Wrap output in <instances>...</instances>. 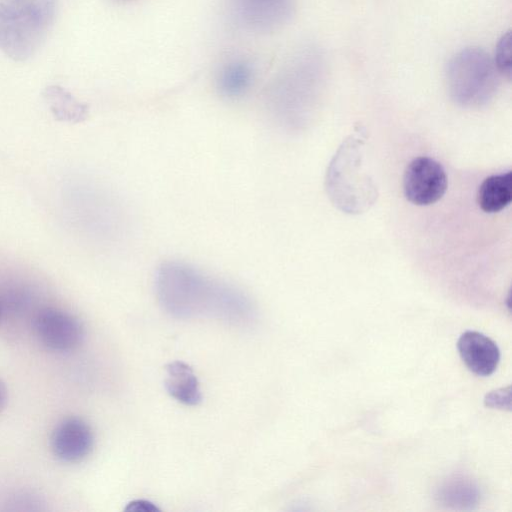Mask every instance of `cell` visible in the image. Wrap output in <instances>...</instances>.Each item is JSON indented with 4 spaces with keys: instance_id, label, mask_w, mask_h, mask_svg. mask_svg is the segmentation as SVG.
Masks as SVG:
<instances>
[{
    "instance_id": "cell-1",
    "label": "cell",
    "mask_w": 512,
    "mask_h": 512,
    "mask_svg": "<svg viewBox=\"0 0 512 512\" xmlns=\"http://www.w3.org/2000/svg\"><path fill=\"white\" fill-rule=\"evenodd\" d=\"M155 287L160 305L175 318L214 317L234 325L255 319V307L244 292L183 262L162 263Z\"/></svg>"
},
{
    "instance_id": "cell-2",
    "label": "cell",
    "mask_w": 512,
    "mask_h": 512,
    "mask_svg": "<svg viewBox=\"0 0 512 512\" xmlns=\"http://www.w3.org/2000/svg\"><path fill=\"white\" fill-rule=\"evenodd\" d=\"M57 0H0V50L26 61L45 42L55 19Z\"/></svg>"
},
{
    "instance_id": "cell-3",
    "label": "cell",
    "mask_w": 512,
    "mask_h": 512,
    "mask_svg": "<svg viewBox=\"0 0 512 512\" xmlns=\"http://www.w3.org/2000/svg\"><path fill=\"white\" fill-rule=\"evenodd\" d=\"M446 81L452 98L462 105H479L495 93L499 72L493 59L479 47H467L448 62Z\"/></svg>"
},
{
    "instance_id": "cell-4",
    "label": "cell",
    "mask_w": 512,
    "mask_h": 512,
    "mask_svg": "<svg viewBox=\"0 0 512 512\" xmlns=\"http://www.w3.org/2000/svg\"><path fill=\"white\" fill-rule=\"evenodd\" d=\"M447 185L443 166L430 157H416L405 169L403 191L406 199L414 205L436 203L445 194Z\"/></svg>"
},
{
    "instance_id": "cell-5",
    "label": "cell",
    "mask_w": 512,
    "mask_h": 512,
    "mask_svg": "<svg viewBox=\"0 0 512 512\" xmlns=\"http://www.w3.org/2000/svg\"><path fill=\"white\" fill-rule=\"evenodd\" d=\"M33 326L39 341L55 352L73 351L81 345L85 337L80 320L58 308L41 309L34 318Z\"/></svg>"
},
{
    "instance_id": "cell-6",
    "label": "cell",
    "mask_w": 512,
    "mask_h": 512,
    "mask_svg": "<svg viewBox=\"0 0 512 512\" xmlns=\"http://www.w3.org/2000/svg\"><path fill=\"white\" fill-rule=\"evenodd\" d=\"M94 435L89 424L78 417L61 420L53 429L50 447L53 455L64 463H78L92 451Z\"/></svg>"
},
{
    "instance_id": "cell-7",
    "label": "cell",
    "mask_w": 512,
    "mask_h": 512,
    "mask_svg": "<svg viewBox=\"0 0 512 512\" xmlns=\"http://www.w3.org/2000/svg\"><path fill=\"white\" fill-rule=\"evenodd\" d=\"M457 349L467 368L478 376H489L500 361V350L488 336L466 331L458 339Z\"/></svg>"
},
{
    "instance_id": "cell-8",
    "label": "cell",
    "mask_w": 512,
    "mask_h": 512,
    "mask_svg": "<svg viewBox=\"0 0 512 512\" xmlns=\"http://www.w3.org/2000/svg\"><path fill=\"white\" fill-rule=\"evenodd\" d=\"M242 17L251 25L275 27L291 14L292 0H236Z\"/></svg>"
},
{
    "instance_id": "cell-9",
    "label": "cell",
    "mask_w": 512,
    "mask_h": 512,
    "mask_svg": "<svg viewBox=\"0 0 512 512\" xmlns=\"http://www.w3.org/2000/svg\"><path fill=\"white\" fill-rule=\"evenodd\" d=\"M165 387L174 399L185 405H197L202 400L198 379L184 362L174 361L166 366Z\"/></svg>"
},
{
    "instance_id": "cell-10",
    "label": "cell",
    "mask_w": 512,
    "mask_h": 512,
    "mask_svg": "<svg viewBox=\"0 0 512 512\" xmlns=\"http://www.w3.org/2000/svg\"><path fill=\"white\" fill-rule=\"evenodd\" d=\"M512 200V173L508 171L487 177L477 193L479 207L486 213H496L507 207Z\"/></svg>"
},
{
    "instance_id": "cell-11",
    "label": "cell",
    "mask_w": 512,
    "mask_h": 512,
    "mask_svg": "<svg viewBox=\"0 0 512 512\" xmlns=\"http://www.w3.org/2000/svg\"><path fill=\"white\" fill-rule=\"evenodd\" d=\"M43 97L55 118L60 121L77 123L83 121L88 115L87 105L78 101L61 86H47L43 91Z\"/></svg>"
},
{
    "instance_id": "cell-12",
    "label": "cell",
    "mask_w": 512,
    "mask_h": 512,
    "mask_svg": "<svg viewBox=\"0 0 512 512\" xmlns=\"http://www.w3.org/2000/svg\"><path fill=\"white\" fill-rule=\"evenodd\" d=\"M253 70L247 62L234 60L227 63L219 72L217 87L221 95L229 99L244 96L251 88Z\"/></svg>"
},
{
    "instance_id": "cell-13",
    "label": "cell",
    "mask_w": 512,
    "mask_h": 512,
    "mask_svg": "<svg viewBox=\"0 0 512 512\" xmlns=\"http://www.w3.org/2000/svg\"><path fill=\"white\" fill-rule=\"evenodd\" d=\"M494 64L499 72L510 78L512 68V56H511V32L508 31L501 36L499 39L496 49L495 57L493 59Z\"/></svg>"
},
{
    "instance_id": "cell-14",
    "label": "cell",
    "mask_w": 512,
    "mask_h": 512,
    "mask_svg": "<svg viewBox=\"0 0 512 512\" xmlns=\"http://www.w3.org/2000/svg\"><path fill=\"white\" fill-rule=\"evenodd\" d=\"M484 403L487 407L502 410H511V388L510 386L491 391L486 394Z\"/></svg>"
},
{
    "instance_id": "cell-15",
    "label": "cell",
    "mask_w": 512,
    "mask_h": 512,
    "mask_svg": "<svg viewBox=\"0 0 512 512\" xmlns=\"http://www.w3.org/2000/svg\"><path fill=\"white\" fill-rule=\"evenodd\" d=\"M129 512H157L159 509L150 501L135 500L130 502L125 508Z\"/></svg>"
},
{
    "instance_id": "cell-16",
    "label": "cell",
    "mask_w": 512,
    "mask_h": 512,
    "mask_svg": "<svg viewBox=\"0 0 512 512\" xmlns=\"http://www.w3.org/2000/svg\"><path fill=\"white\" fill-rule=\"evenodd\" d=\"M8 403V389L5 383L0 379V414L5 409Z\"/></svg>"
},
{
    "instance_id": "cell-17",
    "label": "cell",
    "mask_w": 512,
    "mask_h": 512,
    "mask_svg": "<svg viewBox=\"0 0 512 512\" xmlns=\"http://www.w3.org/2000/svg\"><path fill=\"white\" fill-rule=\"evenodd\" d=\"M0 315H1V304H0Z\"/></svg>"
}]
</instances>
